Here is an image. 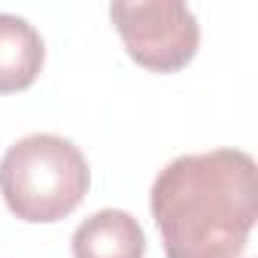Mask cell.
Here are the masks:
<instances>
[{"mask_svg":"<svg viewBox=\"0 0 258 258\" xmlns=\"http://www.w3.org/2000/svg\"><path fill=\"white\" fill-rule=\"evenodd\" d=\"M149 210L167 258H240L258 219V167L243 149L173 158L152 182Z\"/></svg>","mask_w":258,"mask_h":258,"instance_id":"cell-1","label":"cell"},{"mask_svg":"<svg viewBox=\"0 0 258 258\" xmlns=\"http://www.w3.org/2000/svg\"><path fill=\"white\" fill-rule=\"evenodd\" d=\"M88 185L85 155L58 134H28L0 158V195L22 222H61L82 204Z\"/></svg>","mask_w":258,"mask_h":258,"instance_id":"cell-2","label":"cell"},{"mask_svg":"<svg viewBox=\"0 0 258 258\" xmlns=\"http://www.w3.org/2000/svg\"><path fill=\"white\" fill-rule=\"evenodd\" d=\"M109 19L131 61L152 73H176L198 55L201 25L188 4L179 0L112 4Z\"/></svg>","mask_w":258,"mask_h":258,"instance_id":"cell-3","label":"cell"},{"mask_svg":"<svg viewBox=\"0 0 258 258\" xmlns=\"http://www.w3.org/2000/svg\"><path fill=\"white\" fill-rule=\"evenodd\" d=\"M146 234L124 210H97L73 231V258H143Z\"/></svg>","mask_w":258,"mask_h":258,"instance_id":"cell-4","label":"cell"},{"mask_svg":"<svg viewBox=\"0 0 258 258\" xmlns=\"http://www.w3.org/2000/svg\"><path fill=\"white\" fill-rule=\"evenodd\" d=\"M46 61L40 31L13 13H0V94L25 91L37 82Z\"/></svg>","mask_w":258,"mask_h":258,"instance_id":"cell-5","label":"cell"}]
</instances>
